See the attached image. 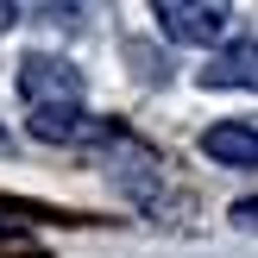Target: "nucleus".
Returning a JSON list of instances; mask_svg holds the SVG:
<instances>
[{
    "label": "nucleus",
    "mask_w": 258,
    "mask_h": 258,
    "mask_svg": "<svg viewBox=\"0 0 258 258\" xmlns=\"http://www.w3.org/2000/svg\"><path fill=\"white\" fill-rule=\"evenodd\" d=\"M158 13V32L170 44H221L227 25H233V0H151Z\"/></svg>",
    "instance_id": "1"
},
{
    "label": "nucleus",
    "mask_w": 258,
    "mask_h": 258,
    "mask_svg": "<svg viewBox=\"0 0 258 258\" xmlns=\"http://www.w3.org/2000/svg\"><path fill=\"white\" fill-rule=\"evenodd\" d=\"M13 19H19V7H13V0H0V32H7Z\"/></svg>",
    "instance_id": "7"
},
{
    "label": "nucleus",
    "mask_w": 258,
    "mask_h": 258,
    "mask_svg": "<svg viewBox=\"0 0 258 258\" xmlns=\"http://www.w3.org/2000/svg\"><path fill=\"white\" fill-rule=\"evenodd\" d=\"M202 151L227 170H258V120H221L202 133Z\"/></svg>",
    "instance_id": "3"
},
{
    "label": "nucleus",
    "mask_w": 258,
    "mask_h": 258,
    "mask_svg": "<svg viewBox=\"0 0 258 258\" xmlns=\"http://www.w3.org/2000/svg\"><path fill=\"white\" fill-rule=\"evenodd\" d=\"M32 133L44 139V145H88V139H107V126H95L82 107H38Z\"/></svg>",
    "instance_id": "5"
},
{
    "label": "nucleus",
    "mask_w": 258,
    "mask_h": 258,
    "mask_svg": "<svg viewBox=\"0 0 258 258\" xmlns=\"http://www.w3.org/2000/svg\"><path fill=\"white\" fill-rule=\"evenodd\" d=\"M233 221H246V227H258V202H239V208H233Z\"/></svg>",
    "instance_id": "6"
},
{
    "label": "nucleus",
    "mask_w": 258,
    "mask_h": 258,
    "mask_svg": "<svg viewBox=\"0 0 258 258\" xmlns=\"http://www.w3.org/2000/svg\"><path fill=\"white\" fill-rule=\"evenodd\" d=\"M19 95L38 107H82V70L63 57H44V50H32V57L19 63Z\"/></svg>",
    "instance_id": "2"
},
{
    "label": "nucleus",
    "mask_w": 258,
    "mask_h": 258,
    "mask_svg": "<svg viewBox=\"0 0 258 258\" xmlns=\"http://www.w3.org/2000/svg\"><path fill=\"white\" fill-rule=\"evenodd\" d=\"M202 88H252L258 95V44H221L208 63H202Z\"/></svg>",
    "instance_id": "4"
}]
</instances>
